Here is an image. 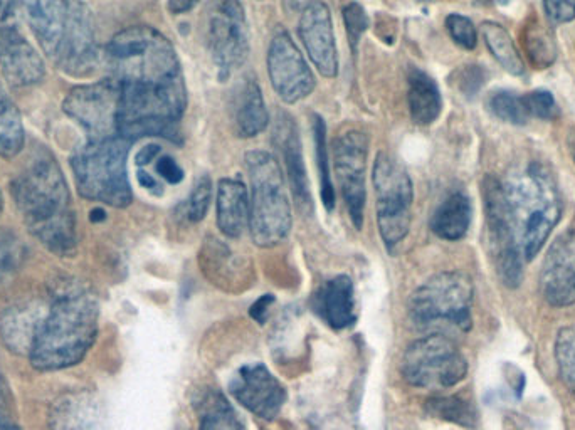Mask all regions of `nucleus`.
I'll use <instances>...</instances> for the list:
<instances>
[{
  "label": "nucleus",
  "instance_id": "36",
  "mask_svg": "<svg viewBox=\"0 0 575 430\" xmlns=\"http://www.w3.org/2000/svg\"><path fill=\"white\" fill-rule=\"evenodd\" d=\"M555 362L560 380L575 399V326L562 328L555 340Z\"/></svg>",
  "mask_w": 575,
  "mask_h": 430
},
{
  "label": "nucleus",
  "instance_id": "1",
  "mask_svg": "<svg viewBox=\"0 0 575 430\" xmlns=\"http://www.w3.org/2000/svg\"><path fill=\"white\" fill-rule=\"evenodd\" d=\"M22 221L49 251L69 256L76 249V219L63 170L51 157H39L12 182Z\"/></svg>",
  "mask_w": 575,
  "mask_h": 430
},
{
  "label": "nucleus",
  "instance_id": "6",
  "mask_svg": "<svg viewBox=\"0 0 575 430\" xmlns=\"http://www.w3.org/2000/svg\"><path fill=\"white\" fill-rule=\"evenodd\" d=\"M130 145L125 138L115 137L90 142L74 153L71 168L81 197L117 209L132 204L127 170Z\"/></svg>",
  "mask_w": 575,
  "mask_h": 430
},
{
  "label": "nucleus",
  "instance_id": "54",
  "mask_svg": "<svg viewBox=\"0 0 575 430\" xmlns=\"http://www.w3.org/2000/svg\"><path fill=\"white\" fill-rule=\"evenodd\" d=\"M2 210H4V197H2V192H0V214H2Z\"/></svg>",
  "mask_w": 575,
  "mask_h": 430
},
{
  "label": "nucleus",
  "instance_id": "33",
  "mask_svg": "<svg viewBox=\"0 0 575 430\" xmlns=\"http://www.w3.org/2000/svg\"><path fill=\"white\" fill-rule=\"evenodd\" d=\"M24 125L16 105L0 90V157L14 158L24 148Z\"/></svg>",
  "mask_w": 575,
  "mask_h": 430
},
{
  "label": "nucleus",
  "instance_id": "13",
  "mask_svg": "<svg viewBox=\"0 0 575 430\" xmlns=\"http://www.w3.org/2000/svg\"><path fill=\"white\" fill-rule=\"evenodd\" d=\"M367 160L369 138L362 132H347L333 143V168L342 189L343 200L349 210L355 229L364 226L365 202H367Z\"/></svg>",
  "mask_w": 575,
  "mask_h": 430
},
{
  "label": "nucleus",
  "instance_id": "51",
  "mask_svg": "<svg viewBox=\"0 0 575 430\" xmlns=\"http://www.w3.org/2000/svg\"><path fill=\"white\" fill-rule=\"evenodd\" d=\"M313 0H283L285 9L288 12H301L305 7L310 6Z\"/></svg>",
  "mask_w": 575,
  "mask_h": 430
},
{
  "label": "nucleus",
  "instance_id": "46",
  "mask_svg": "<svg viewBox=\"0 0 575 430\" xmlns=\"http://www.w3.org/2000/svg\"><path fill=\"white\" fill-rule=\"evenodd\" d=\"M273 303H275V296H273V294H264V296H261V298L251 306L249 315H251L254 321H258L259 325H263L266 318H268V311H270Z\"/></svg>",
  "mask_w": 575,
  "mask_h": 430
},
{
  "label": "nucleus",
  "instance_id": "41",
  "mask_svg": "<svg viewBox=\"0 0 575 430\" xmlns=\"http://www.w3.org/2000/svg\"><path fill=\"white\" fill-rule=\"evenodd\" d=\"M343 22L349 34L350 48L355 54L359 46L360 37L369 29V17L365 14L364 7L359 4H349L343 9Z\"/></svg>",
  "mask_w": 575,
  "mask_h": 430
},
{
  "label": "nucleus",
  "instance_id": "27",
  "mask_svg": "<svg viewBox=\"0 0 575 430\" xmlns=\"http://www.w3.org/2000/svg\"><path fill=\"white\" fill-rule=\"evenodd\" d=\"M407 103L409 113L416 125H433L443 111V96L439 86L428 73L412 68L407 76Z\"/></svg>",
  "mask_w": 575,
  "mask_h": 430
},
{
  "label": "nucleus",
  "instance_id": "14",
  "mask_svg": "<svg viewBox=\"0 0 575 430\" xmlns=\"http://www.w3.org/2000/svg\"><path fill=\"white\" fill-rule=\"evenodd\" d=\"M268 74L276 95L286 105L305 100L315 90V76L288 32H278L268 51Z\"/></svg>",
  "mask_w": 575,
  "mask_h": 430
},
{
  "label": "nucleus",
  "instance_id": "2",
  "mask_svg": "<svg viewBox=\"0 0 575 430\" xmlns=\"http://www.w3.org/2000/svg\"><path fill=\"white\" fill-rule=\"evenodd\" d=\"M100 306L85 289L59 294L53 301L32 343L29 360L39 372L74 367L95 345Z\"/></svg>",
  "mask_w": 575,
  "mask_h": 430
},
{
  "label": "nucleus",
  "instance_id": "39",
  "mask_svg": "<svg viewBox=\"0 0 575 430\" xmlns=\"http://www.w3.org/2000/svg\"><path fill=\"white\" fill-rule=\"evenodd\" d=\"M446 29L449 36L453 39L459 48L466 51H473L478 44V31L470 17L461 16V14H449L446 17Z\"/></svg>",
  "mask_w": 575,
  "mask_h": 430
},
{
  "label": "nucleus",
  "instance_id": "34",
  "mask_svg": "<svg viewBox=\"0 0 575 430\" xmlns=\"http://www.w3.org/2000/svg\"><path fill=\"white\" fill-rule=\"evenodd\" d=\"M424 409L434 419L461 425L465 429H475L476 424H478V414H476L473 404L468 400L461 399V397H456V395L431 397V399L426 400Z\"/></svg>",
  "mask_w": 575,
  "mask_h": 430
},
{
  "label": "nucleus",
  "instance_id": "50",
  "mask_svg": "<svg viewBox=\"0 0 575 430\" xmlns=\"http://www.w3.org/2000/svg\"><path fill=\"white\" fill-rule=\"evenodd\" d=\"M138 182L142 185L143 189L150 190V192H157V194H162V187H160L159 182L153 179L152 175H148L147 172H138Z\"/></svg>",
  "mask_w": 575,
  "mask_h": 430
},
{
  "label": "nucleus",
  "instance_id": "55",
  "mask_svg": "<svg viewBox=\"0 0 575 430\" xmlns=\"http://www.w3.org/2000/svg\"><path fill=\"white\" fill-rule=\"evenodd\" d=\"M570 147H572V157H574L575 162V143H570Z\"/></svg>",
  "mask_w": 575,
  "mask_h": 430
},
{
  "label": "nucleus",
  "instance_id": "18",
  "mask_svg": "<svg viewBox=\"0 0 575 430\" xmlns=\"http://www.w3.org/2000/svg\"><path fill=\"white\" fill-rule=\"evenodd\" d=\"M298 34L318 73L323 78H335L338 74L337 42L327 4L313 0L310 6L301 11Z\"/></svg>",
  "mask_w": 575,
  "mask_h": 430
},
{
  "label": "nucleus",
  "instance_id": "30",
  "mask_svg": "<svg viewBox=\"0 0 575 430\" xmlns=\"http://www.w3.org/2000/svg\"><path fill=\"white\" fill-rule=\"evenodd\" d=\"M481 34L491 56L502 64V68L513 76L525 73V63L510 32L498 22L486 21L481 24Z\"/></svg>",
  "mask_w": 575,
  "mask_h": 430
},
{
  "label": "nucleus",
  "instance_id": "40",
  "mask_svg": "<svg viewBox=\"0 0 575 430\" xmlns=\"http://www.w3.org/2000/svg\"><path fill=\"white\" fill-rule=\"evenodd\" d=\"M522 100L528 115L535 116L539 120L550 121L559 116V106H557V101L550 91H530L527 95L522 96Z\"/></svg>",
  "mask_w": 575,
  "mask_h": 430
},
{
  "label": "nucleus",
  "instance_id": "42",
  "mask_svg": "<svg viewBox=\"0 0 575 430\" xmlns=\"http://www.w3.org/2000/svg\"><path fill=\"white\" fill-rule=\"evenodd\" d=\"M454 76H456L458 90L463 95L468 96V98L475 96L483 88L486 79L485 69L481 68V66H476V64L463 66V68L458 69L454 73Z\"/></svg>",
  "mask_w": 575,
  "mask_h": 430
},
{
  "label": "nucleus",
  "instance_id": "22",
  "mask_svg": "<svg viewBox=\"0 0 575 430\" xmlns=\"http://www.w3.org/2000/svg\"><path fill=\"white\" fill-rule=\"evenodd\" d=\"M73 0H26L27 22L49 58H58L68 31Z\"/></svg>",
  "mask_w": 575,
  "mask_h": 430
},
{
  "label": "nucleus",
  "instance_id": "20",
  "mask_svg": "<svg viewBox=\"0 0 575 430\" xmlns=\"http://www.w3.org/2000/svg\"><path fill=\"white\" fill-rule=\"evenodd\" d=\"M49 430H105V409L91 390H69L49 407Z\"/></svg>",
  "mask_w": 575,
  "mask_h": 430
},
{
  "label": "nucleus",
  "instance_id": "45",
  "mask_svg": "<svg viewBox=\"0 0 575 430\" xmlns=\"http://www.w3.org/2000/svg\"><path fill=\"white\" fill-rule=\"evenodd\" d=\"M19 0H0V29L16 26Z\"/></svg>",
  "mask_w": 575,
  "mask_h": 430
},
{
  "label": "nucleus",
  "instance_id": "17",
  "mask_svg": "<svg viewBox=\"0 0 575 430\" xmlns=\"http://www.w3.org/2000/svg\"><path fill=\"white\" fill-rule=\"evenodd\" d=\"M98 61L95 19L81 0H73L71 19L56 63L71 76H86Z\"/></svg>",
  "mask_w": 575,
  "mask_h": 430
},
{
  "label": "nucleus",
  "instance_id": "49",
  "mask_svg": "<svg viewBox=\"0 0 575 430\" xmlns=\"http://www.w3.org/2000/svg\"><path fill=\"white\" fill-rule=\"evenodd\" d=\"M159 153V145H147V147H143L137 155L138 165H140V167H143V165H148V163L153 162L155 158L159 157Z\"/></svg>",
  "mask_w": 575,
  "mask_h": 430
},
{
  "label": "nucleus",
  "instance_id": "21",
  "mask_svg": "<svg viewBox=\"0 0 575 430\" xmlns=\"http://www.w3.org/2000/svg\"><path fill=\"white\" fill-rule=\"evenodd\" d=\"M273 143L280 150L283 162H285L286 175L290 180L291 194L295 197V202L303 212H312V192H310V182L306 174L305 160L301 152L300 133L293 116L288 113H280L276 120L275 132H273Z\"/></svg>",
  "mask_w": 575,
  "mask_h": 430
},
{
  "label": "nucleus",
  "instance_id": "31",
  "mask_svg": "<svg viewBox=\"0 0 575 430\" xmlns=\"http://www.w3.org/2000/svg\"><path fill=\"white\" fill-rule=\"evenodd\" d=\"M523 48L527 58L535 69H547L557 59V42L549 27L539 19H530L522 32Z\"/></svg>",
  "mask_w": 575,
  "mask_h": 430
},
{
  "label": "nucleus",
  "instance_id": "35",
  "mask_svg": "<svg viewBox=\"0 0 575 430\" xmlns=\"http://www.w3.org/2000/svg\"><path fill=\"white\" fill-rule=\"evenodd\" d=\"M313 140H315V152H317L318 172H320V185H322V202L325 209H335V189H333L330 165H328L327 148V125L322 116H313Z\"/></svg>",
  "mask_w": 575,
  "mask_h": 430
},
{
  "label": "nucleus",
  "instance_id": "11",
  "mask_svg": "<svg viewBox=\"0 0 575 430\" xmlns=\"http://www.w3.org/2000/svg\"><path fill=\"white\" fill-rule=\"evenodd\" d=\"M122 88L115 79H105L74 88L63 103L69 118L78 121L90 142L118 137V111Z\"/></svg>",
  "mask_w": 575,
  "mask_h": 430
},
{
  "label": "nucleus",
  "instance_id": "44",
  "mask_svg": "<svg viewBox=\"0 0 575 430\" xmlns=\"http://www.w3.org/2000/svg\"><path fill=\"white\" fill-rule=\"evenodd\" d=\"M157 174L172 185L180 184L184 180V170L180 168L179 163L175 162V158L172 157L160 158L159 162H157Z\"/></svg>",
  "mask_w": 575,
  "mask_h": 430
},
{
  "label": "nucleus",
  "instance_id": "32",
  "mask_svg": "<svg viewBox=\"0 0 575 430\" xmlns=\"http://www.w3.org/2000/svg\"><path fill=\"white\" fill-rule=\"evenodd\" d=\"M233 263L234 256L224 244L216 239H206L201 252L202 273L206 274V278L211 279L219 288L234 284L233 278L238 281V268Z\"/></svg>",
  "mask_w": 575,
  "mask_h": 430
},
{
  "label": "nucleus",
  "instance_id": "9",
  "mask_svg": "<svg viewBox=\"0 0 575 430\" xmlns=\"http://www.w3.org/2000/svg\"><path fill=\"white\" fill-rule=\"evenodd\" d=\"M401 372L416 389H449L465 380L468 363L451 338L433 333L407 347Z\"/></svg>",
  "mask_w": 575,
  "mask_h": 430
},
{
  "label": "nucleus",
  "instance_id": "24",
  "mask_svg": "<svg viewBox=\"0 0 575 430\" xmlns=\"http://www.w3.org/2000/svg\"><path fill=\"white\" fill-rule=\"evenodd\" d=\"M313 308L333 330H345L357 321L354 283L340 274L323 284L313 296Z\"/></svg>",
  "mask_w": 575,
  "mask_h": 430
},
{
  "label": "nucleus",
  "instance_id": "26",
  "mask_svg": "<svg viewBox=\"0 0 575 430\" xmlns=\"http://www.w3.org/2000/svg\"><path fill=\"white\" fill-rule=\"evenodd\" d=\"M46 311L41 305L22 303L12 306L0 316V335L11 352L19 355L31 353L39 325L43 323Z\"/></svg>",
  "mask_w": 575,
  "mask_h": 430
},
{
  "label": "nucleus",
  "instance_id": "12",
  "mask_svg": "<svg viewBox=\"0 0 575 430\" xmlns=\"http://www.w3.org/2000/svg\"><path fill=\"white\" fill-rule=\"evenodd\" d=\"M483 200H485L486 222L490 232L491 247L495 256L496 269L508 288H517L522 283L523 256L513 234L507 200L500 180L488 175L483 182Z\"/></svg>",
  "mask_w": 575,
  "mask_h": 430
},
{
  "label": "nucleus",
  "instance_id": "48",
  "mask_svg": "<svg viewBox=\"0 0 575 430\" xmlns=\"http://www.w3.org/2000/svg\"><path fill=\"white\" fill-rule=\"evenodd\" d=\"M199 2L201 0H167V6H169V11L172 14L179 16V14H187V12L192 11Z\"/></svg>",
  "mask_w": 575,
  "mask_h": 430
},
{
  "label": "nucleus",
  "instance_id": "47",
  "mask_svg": "<svg viewBox=\"0 0 575 430\" xmlns=\"http://www.w3.org/2000/svg\"><path fill=\"white\" fill-rule=\"evenodd\" d=\"M0 430H22L21 425L12 417L6 395L0 389Z\"/></svg>",
  "mask_w": 575,
  "mask_h": 430
},
{
  "label": "nucleus",
  "instance_id": "52",
  "mask_svg": "<svg viewBox=\"0 0 575 430\" xmlns=\"http://www.w3.org/2000/svg\"><path fill=\"white\" fill-rule=\"evenodd\" d=\"M106 214L105 210L95 209L91 210V221L98 222V221H105Z\"/></svg>",
  "mask_w": 575,
  "mask_h": 430
},
{
  "label": "nucleus",
  "instance_id": "16",
  "mask_svg": "<svg viewBox=\"0 0 575 430\" xmlns=\"http://www.w3.org/2000/svg\"><path fill=\"white\" fill-rule=\"evenodd\" d=\"M540 289L554 308L575 305V229L562 232L550 244L542 264Z\"/></svg>",
  "mask_w": 575,
  "mask_h": 430
},
{
  "label": "nucleus",
  "instance_id": "5",
  "mask_svg": "<svg viewBox=\"0 0 575 430\" xmlns=\"http://www.w3.org/2000/svg\"><path fill=\"white\" fill-rule=\"evenodd\" d=\"M248 168L251 199H249V232L259 247H275L285 241L291 231L293 217L286 190L285 175L271 153L251 150L244 157Z\"/></svg>",
  "mask_w": 575,
  "mask_h": 430
},
{
  "label": "nucleus",
  "instance_id": "56",
  "mask_svg": "<svg viewBox=\"0 0 575 430\" xmlns=\"http://www.w3.org/2000/svg\"><path fill=\"white\" fill-rule=\"evenodd\" d=\"M259 2H261V0H259Z\"/></svg>",
  "mask_w": 575,
  "mask_h": 430
},
{
  "label": "nucleus",
  "instance_id": "10",
  "mask_svg": "<svg viewBox=\"0 0 575 430\" xmlns=\"http://www.w3.org/2000/svg\"><path fill=\"white\" fill-rule=\"evenodd\" d=\"M207 48L226 81L249 56V31L244 7L239 0H212L207 14Z\"/></svg>",
  "mask_w": 575,
  "mask_h": 430
},
{
  "label": "nucleus",
  "instance_id": "28",
  "mask_svg": "<svg viewBox=\"0 0 575 430\" xmlns=\"http://www.w3.org/2000/svg\"><path fill=\"white\" fill-rule=\"evenodd\" d=\"M199 430H246L244 422L221 390L206 387L194 399Z\"/></svg>",
  "mask_w": 575,
  "mask_h": 430
},
{
  "label": "nucleus",
  "instance_id": "7",
  "mask_svg": "<svg viewBox=\"0 0 575 430\" xmlns=\"http://www.w3.org/2000/svg\"><path fill=\"white\" fill-rule=\"evenodd\" d=\"M475 286L470 276L461 271L434 274L409 298V318L417 328L451 325L461 331L473 326L471 308Z\"/></svg>",
  "mask_w": 575,
  "mask_h": 430
},
{
  "label": "nucleus",
  "instance_id": "37",
  "mask_svg": "<svg viewBox=\"0 0 575 430\" xmlns=\"http://www.w3.org/2000/svg\"><path fill=\"white\" fill-rule=\"evenodd\" d=\"M488 110L491 115L498 120L510 123V125H527L530 115L527 108L523 105L522 96H518L513 91H496L488 100Z\"/></svg>",
  "mask_w": 575,
  "mask_h": 430
},
{
  "label": "nucleus",
  "instance_id": "25",
  "mask_svg": "<svg viewBox=\"0 0 575 430\" xmlns=\"http://www.w3.org/2000/svg\"><path fill=\"white\" fill-rule=\"evenodd\" d=\"M217 227L229 239H239L249 229V197L238 179H222L217 187Z\"/></svg>",
  "mask_w": 575,
  "mask_h": 430
},
{
  "label": "nucleus",
  "instance_id": "43",
  "mask_svg": "<svg viewBox=\"0 0 575 430\" xmlns=\"http://www.w3.org/2000/svg\"><path fill=\"white\" fill-rule=\"evenodd\" d=\"M544 9L555 24H567L575 19V0H544Z\"/></svg>",
  "mask_w": 575,
  "mask_h": 430
},
{
  "label": "nucleus",
  "instance_id": "53",
  "mask_svg": "<svg viewBox=\"0 0 575 430\" xmlns=\"http://www.w3.org/2000/svg\"><path fill=\"white\" fill-rule=\"evenodd\" d=\"M493 2H495V4H498V6H507V4H510L512 0H493Z\"/></svg>",
  "mask_w": 575,
  "mask_h": 430
},
{
  "label": "nucleus",
  "instance_id": "23",
  "mask_svg": "<svg viewBox=\"0 0 575 430\" xmlns=\"http://www.w3.org/2000/svg\"><path fill=\"white\" fill-rule=\"evenodd\" d=\"M231 120L239 138L258 137L270 123V113L264 103L258 81L246 78L236 86L231 96Z\"/></svg>",
  "mask_w": 575,
  "mask_h": 430
},
{
  "label": "nucleus",
  "instance_id": "19",
  "mask_svg": "<svg viewBox=\"0 0 575 430\" xmlns=\"http://www.w3.org/2000/svg\"><path fill=\"white\" fill-rule=\"evenodd\" d=\"M0 69L16 88L41 83L46 74L43 58L17 26L0 29Z\"/></svg>",
  "mask_w": 575,
  "mask_h": 430
},
{
  "label": "nucleus",
  "instance_id": "4",
  "mask_svg": "<svg viewBox=\"0 0 575 430\" xmlns=\"http://www.w3.org/2000/svg\"><path fill=\"white\" fill-rule=\"evenodd\" d=\"M106 64L120 84L145 88L185 86L179 56L162 32L148 26L128 27L106 46Z\"/></svg>",
  "mask_w": 575,
  "mask_h": 430
},
{
  "label": "nucleus",
  "instance_id": "15",
  "mask_svg": "<svg viewBox=\"0 0 575 430\" xmlns=\"http://www.w3.org/2000/svg\"><path fill=\"white\" fill-rule=\"evenodd\" d=\"M229 392L244 409L264 420L276 419L288 399L285 387L263 363L239 368L229 382Z\"/></svg>",
  "mask_w": 575,
  "mask_h": 430
},
{
  "label": "nucleus",
  "instance_id": "3",
  "mask_svg": "<svg viewBox=\"0 0 575 430\" xmlns=\"http://www.w3.org/2000/svg\"><path fill=\"white\" fill-rule=\"evenodd\" d=\"M502 184L520 252L525 261H533L562 215L557 184L547 167L537 162L513 170Z\"/></svg>",
  "mask_w": 575,
  "mask_h": 430
},
{
  "label": "nucleus",
  "instance_id": "8",
  "mask_svg": "<svg viewBox=\"0 0 575 430\" xmlns=\"http://www.w3.org/2000/svg\"><path fill=\"white\" fill-rule=\"evenodd\" d=\"M377 224L380 237L389 249L401 244L411 229L414 200L411 175L396 158L379 153L372 170Z\"/></svg>",
  "mask_w": 575,
  "mask_h": 430
},
{
  "label": "nucleus",
  "instance_id": "38",
  "mask_svg": "<svg viewBox=\"0 0 575 430\" xmlns=\"http://www.w3.org/2000/svg\"><path fill=\"white\" fill-rule=\"evenodd\" d=\"M212 199V180L209 175H201L196 180L194 189L190 192L189 204H187V217L190 222H201L207 215Z\"/></svg>",
  "mask_w": 575,
  "mask_h": 430
},
{
  "label": "nucleus",
  "instance_id": "29",
  "mask_svg": "<svg viewBox=\"0 0 575 430\" xmlns=\"http://www.w3.org/2000/svg\"><path fill=\"white\" fill-rule=\"evenodd\" d=\"M473 205L468 195L454 192L439 204L431 219V229L439 239L454 242L463 239L471 226Z\"/></svg>",
  "mask_w": 575,
  "mask_h": 430
}]
</instances>
